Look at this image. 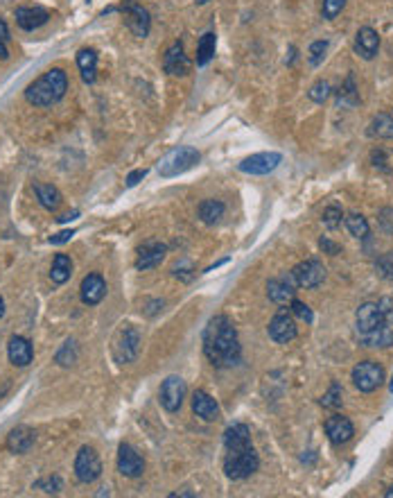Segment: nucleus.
Masks as SVG:
<instances>
[{"label": "nucleus", "mask_w": 393, "mask_h": 498, "mask_svg": "<svg viewBox=\"0 0 393 498\" xmlns=\"http://www.w3.org/2000/svg\"><path fill=\"white\" fill-rule=\"evenodd\" d=\"M224 447L229 449H242V447H251V430L246 424H233L224 432Z\"/></svg>", "instance_id": "nucleus-27"}, {"label": "nucleus", "mask_w": 393, "mask_h": 498, "mask_svg": "<svg viewBox=\"0 0 393 498\" xmlns=\"http://www.w3.org/2000/svg\"><path fill=\"white\" fill-rule=\"evenodd\" d=\"M342 395H344L342 385L332 383L330 390H328L325 395L321 397V405H323V408H330V410H339V408H342Z\"/></svg>", "instance_id": "nucleus-37"}, {"label": "nucleus", "mask_w": 393, "mask_h": 498, "mask_svg": "<svg viewBox=\"0 0 393 498\" xmlns=\"http://www.w3.org/2000/svg\"><path fill=\"white\" fill-rule=\"evenodd\" d=\"M204 353L215 367H233L240 362L242 349L238 331L226 315H215L204 331Z\"/></svg>", "instance_id": "nucleus-1"}, {"label": "nucleus", "mask_w": 393, "mask_h": 498, "mask_svg": "<svg viewBox=\"0 0 393 498\" xmlns=\"http://www.w3.org/2000/svg\"><path fill=\"white\" fill-rule=\"evenodd\" d=\"M117 11H122L127 28L134 32V36L145 39L150 34L152 19H150V11L140 3H136V0H122V3L117 5Z\"/></svg>", "instance_id": "nucleus-6"}, {"label": "nucleus", "mask_w": 393, "mask_h": 498, "mask_svg": "<svg viewBox=\"0 0 393 498\" xmlns=\"http://www.w3.org/2000/svg\"><path fill=\"white\" fill-rule=\"evenodd\" d=\"M34 193H36L38 204L48 208V211H57V208L61 206V193L52 186V183H36Z\"/></svg>", "instance_id": "nucleus-29"}, {"label": "nucleus", "mask_w": 393, "mask_h": 498, "mask_svg": "<svg viewBox=\"0 0 393 498\" xmlns=\"http://www.w3.org/2000/svg\"><path fill=\"white\" fill-rule=\"evenodd\" d=\"M283 163V154L278 152H258L246 156V159L238 166L240 173L244 175H269Z\"/></svg>", "instance_id": "nucleus-10"}, {"label": "nucleus", "mask_w": 393, "mask_h": 498, "mask_svg": "<svg viewBox=\"0 0 393 498\" xmlns=\"http://www.w3.org/2000/svg\"><path fill=\"white\" fill-rule=\"evenodd\" d=\"M366 134L377 141H391L393 138V118L389 113H377L373 121L369 123Z\"/></svg>", "instance_id": "nucleus-28"}, {"label": "nucleus", "mask_w": 393, "mask_h": 498, "mask_svg": "<svg viewBox=\"0 0 393 498\" xmlns=\"http://www.w3.org/2000/svg\"><path fill=\"white\" fill-rule=\"evenodd\" d=\"M66 91H68V77H66V73L61 68H50L25 88V100L34 104V107L46 109L57 104L66 96Z\"/></svg>", "instance_id": "nucleus-2"}, {"label": "nucleus", "mask_w": 393, "mask_h": 498, "mask_svg": "<svg viewBox=\"0 0 393 498\" xmlns=\"http://www.w3.org/2000/svg\"><path fill=\"white\" fill-rule=\"evenodd\" d=\"M163 68H165L169 75H177V77L188 75L190 61H188V57H186V50H183V44H181V41H174L172 46H169V48L165 50V55H163Z\"/></svg>", "instance_id": "nucleus-17"}, {"label": "nucleus", "mask_w": 393, "mask_h": 498, "mask_svg": "<svg viewBox=\"0 0 393 498\" xmlns=\"http://www.w3.org/2000/svg\"><path fill=\"white\" fill-rule=\"evenodd\" d=\"M296 281L292 277V272L290 274H283V277H276V279H271L267 283V295L269 299L273 301V304H278V306H285V304H290V301L294 299L296 295Z\"/></svg>", "instance_id": "nucleus-14"}, {"label": "nucleus", "mask_w": 393, "mask_h": 498, "mask_svg": "<svg viewBox=\"0 0 393 498\" xmlns=\"http://www.w3.org/2000/svg\"><path fill=\"white\" fill-rule=\"evenodd\" d=\"M377 306H379V312H382V320L393 326V301L389 297H384V299L377 301Z\"/></svg>", "instance_id": "nucleus-45"}, {"label": "nucleus", "mask_w": 393, "mask_h": 498, "mask_svg": "<svg viewBox=\"0 0 393 498\" xmlns=\"http://www.w3.org/2000/svg\"><path fill=\"white\" fill-rule=\"evenodd\" d=\"M167 254V247L163 243L150 240L138 249V258H136V270H152L159 268L163 263V258Z\"/></svg>", "instance_id": "nucleus-19"}, {"label": "nucleus", "mask_w": 393, "mask_h": 498, "mask_svg": "<svg viewBox=\"0 0 393 498\" xmlns=\"http://www.w3.org/2000/svg\"><path fill=\"white\" fill-rule=\"evenodd\" d=\"M215 48H217V34L206 32L199 39V44H197V66H206L215 57Z\"/></svg>", "instance_id": "nucleus-31"}, {"label": "nucleus", "mask_w": 393, "mask_h": 498, "mask_svg": "<svg viewBox=\"0 0 393 498\" xmlns=\"http://www.w3.org/2000/svg\"><path fill=\"white\" fill-rule=\"evenodd\" d=\"M206 3H211V0H197V5H206Z\"/></svg>", "instance_id": "nucleus-54"}, {"label": "nucleus", "mask_w": 393, "mask_h": 498, "mask_svg": "<svg viewBox=\"0 0 393 498\" xmlns=\"http://www.w3.org/2000/svg\"><path fill=\"white\" fill-rule=\"evenodd\" d=\"M38 489H43L46 494H57L61 489V478L55 476V478H46V480H38L36 482Z\"/></svg>", "instance_id": "nucleus-44"}, {"label": "nucleus", "mask_w": 393, "mask_h": 498, "mask_svg": "<svg viewBox=\"0 0 393 498\" xmlns=\"http://www.w3.org/2000/svg\"><path fill=\"white\" fill-rule=\"evenodd\" d=\"M319 247L323 249L325 254H330V256H337L339 252H342V247H339L337 243H332V240H328V238H321V240H319Z\"/></svg>", "instance_id": "nucleus-47"}, {"label": "nucleus", "mask_w": 393, "mask_h": 498, "mask_svg": "<svg viewBox=\"0 0 393 498\" xmlns=\"http://www.w3.org/2000/svg\"><path fill=\"white\" fill-rule=\"evenodd\" d=\"M260 467L258 453L251 447H242V449H229L224 457V474L231 480H244L248 476H253Z\"/></svg>", "instance_id": "nucleus-4"}, {"label": "nucleus", "mask_w": 393, "mask_h": 498, "mask_svg": "<svg viewBox=\"0 0 393 498\" xmlns=\"http://www.w3.org/2000/svg\"><path fill=\"white\" fill-rule=\"evenodd\" d=\"M352 383L364 395H371L384 383V370L377 360H362L352 367Z\"/></svg>", "instance_id": "nucleus-5"}, {"label": "nucleus", "mask_w": 393, "mask_h": 498, "mask_svg": "<svg viewBox=\"0 0 393 498\" xmlns=\"http://www.w3.org/2000/svg\"><path fill=\"white\" fill-rule=\"evenodd\" d=\"M192 410L197 417L206 419V422H215V419H219V405L217 401L208 395V392L204 390H197L194 397H192Z\"/></svg>", "instance_id": "nucleus-23"}, {"label": "nucleus", "mask_w": 393, "mask_h": 498, "mask_svg": "<svg viewBox=\"0 0 393 498\" xmlns=\"http://www.w3.org/2000/svg\"><path fill=\"white\" fill-rule=\"evenodd\" d=\"M145 175H147V170H145V168H140V170H134V173H129V177H127V186H129V188H134L136 183H138L142 177H145Z\"/></svg>", "instance_id": "nucleus-48"}, {"label": "nucleus", "mask_w": 393, "mask_h": 498, "mask_svg": "<svg viewBox=\"0 0 393 498\" xmlns=\"http://www.w3.org/2000/svg\"><path fill=\"white\" fill-rule=\"evenodd\" d=\"M77 66H80L82 80L86 84H93L98 77V52L93 48H82L77 52Z\"/></svg>", "instance_id": "nucleus-26"}, {"label": "nucleus", "mask_w": 393, "mask_h": 498, "mask_svg": "<svg viewBox=\"0 0 393 498\" xmlns=\"http://www.w3.org/2000/svg\"><path fill=\"white\" fill-rule=\"evenodd\" d=\"M339 104H346V107H355V104L360 102V93H357V86H355V77L348 75L346 82L339 86Z\"/></svg>", "instance_id": "nucleus-34"}, {"label": "nucleus", "mask_w": 393, "mask_h": 498, "mask_svg": "<svg viewBox=\"0 0 393 498\" xmlns=\"http://www.w3.org/2000/svg\"><path fill=\"white\" fill-rule=\"evenodd\" d=\"M199 161H201L199 150L190 146H179L174 150H169L159 161V175L163 179L179 177L183 173H188V170H192L194 166H199Z\"/></svg>", "instance_id": "nucleus-3"}, {"label": "nucleus", "mask_w": 393, "mask_h": 498, "mask_svg": "<svg viewBox=\"0 0 393 498\" xmlns=\"http://www.w3.org/2000/svg\"><path fill=\"white\" fill-rule=\"evenodd\" d=\"M140 351V333L134 329V326H125L117 333L115 342H113V358L120 365H129L138 358Z\"/></svg>", "instance_id": "nucleus-7"}, {"label": "nucleus", "mask_w": 393, "mask_h": 498, "mask_svg": "<svg viewBox=\"0 0 393 498\" xmlns=\"http://www.w3.org/2000/svg\"><path fill=\"white\" fill-rule=\"evenodd\" d=\"M296 335H298V329H296L292 310L281 308L269 322V337L278 345H287V342H292Z\"/></svg>", "instance_id": "nucleus-9"}, {"label": "nucleus", "mask_w": 393, "mask_h": 498, "mask_svg": "<svg viewBox=\"0 0 393 498\" xmlns=\"http://www.w3.org/2000/svg\"><path fill=\"white\" fill-rule=\"evenodd\" d=\"M77 215H80V213L73 211V213H66V215H61V218H57V220H59V222H68V220H75Z\"/></svg>", "instance_id": "nucleus-51"}, {"label": "nucleus", "mask_w": 393, "mask_h": 498, "mask_svg": "<svg viewBox=\"0 0 393 498\" xmlns=\"http://www.w3.org/2000/svg\"><path fill=\"white\" fill-rule=\"evenodd\" d=\"M0 39H5V41H9V28H7V23L0 19Z\"/></svg>", "instance_id": "nucleus-49"}, {"label": "nucleus", "mask_w": 393, "mask_h": 498, "mask_svg": "<svg viewBox=\"0 0 393 498\" xmlns=\"http://www.w3.org/2000/svg\"><path fill=\"white\" fill-rule=\"evenodd\" d=\"M9 57V50H7V41H5V39H0V59H7Z\"/></svg>", "instance_id": "nucleus-50"}, {"label": "nucleus", "mask_w": 393, "mask_h": 498, "mask_svg": "<svg viewBox=\"0 0 393 498\" xmlns=\"http://www.w3.org/2000/svg\"><path fill=\"white\" fill-rule=\"evenodd\" d=\"M117 471L125 478H138L145 471V460L129 444H120V449H117Z\"/></svg>", "instance_id": "nucleus-15"}, {"label": "nucleus", "mask_w": 393, "mask_h": 498, "mask_svg": "<svg viewBox=\"0 0 393 498\" xmlns=\"http://www.w3.org/2000/svg\"><path fill=\"white\" fill-rule=\"evenodd\" d=\"M5 315V301H3V297H0V317Z\"/></svg>", "instance_id": "nucleus-52"}, {"label": "nucleus", "mask_w": 393, "mask_h": 498, "mask_svg": "<svg viewBox=\"0 0 393 498\" xmlns=\"http://www.w3.org/2000/svg\"><path fill=\"white\" fill-rule=\"evenodd\" d=\"M161 405L167 412H177L181 410L183 399H186V383H183L181 376H167L163 385H161Z\"/></svg>", "instance_id": "nucleus-12"}, {"label": "nucleus", "mask_w": 393, "mask_h": 498, "mask_svg": "<svg viewBox=\"0 0 393 498\" xmlns=\"http://www.w3.org/2000/svg\"><path fill=\"white\" fill-rule=\"evenodd\" d=\"M344 211L339 206H328L325 211H323V215H321V220H323V227L328 229V231H335V229H339L342 227V220H344Z\"/></svg>", "instance_id": "nucleus-36"}, {"label": "nucleus", "mask_w": 393, "mask_h": 498, "mask_svg": "<svg viewBox=\"0 0 393 498\" xmlns=\"http://www.w3.org/2000/svg\"><path fill=\"white\" fill-rule=\"evenodd\" d=\"M389 392H391V395H393V376H391V383H389Z\"/></svg>", "instance_id": "nucleus-55"}, {"label": "nucleus", "mask_w": 393, "mask_h": 498, "mask_svg": "<svg viewBox=\"0 0 393 498\" xmlns=\"http://www.w3.org/2000/svg\"><path fill=\"white\" fill-rule=\"evenodd\" d=\"M199 220L204 222V225H217V222L224 218L226 213V206L224 202H219V200H204L199 204Z\"/></svg>", "instance_id": "nucleus-30"}, {"label": "nucleus", "mask_w": 393, "mask_h": 498, "mask_svg": "<svg viewBox=\"0 0 393 498\" xmlns=\"http://www.w3.org/2000/svg\"><path fill=\"white\" fill-rule=\"evenodd\" d=\"M70 274H73V260L70 256H66V254H57L55 260H52V270H50V279L55 281L57 285L66 283L70 279Z\"/></svg>", "instance_id": "nucleus-32"}, {"label": "nucleus", "mask_w": 393, "mask_h": 498, "mask_svg": "<svg viewBox=\"0 0 393 498\" xmlns=\"http://www.w3.org/2000/svg\"><path fill=\"white\" fill-rule=\"evenodd\" d=\"M379 324H384L382 320V312H379V306L375 304V301H364V304L357 308L355 312V326H357V333L360 335H366L375 331Z\"/></svg>", "instance_id": "nucleus-16"}, {"label": "nucleus", "mask_w": 393, "mask_h": 498, "mask_svg": "<svg viewBox=\"0 0 393 498\" xmlns=\"http://www.w3.org/2000/svg\"><path fill=\"white\" fill-rule=\"evenodd\" d=\"M80 295H82V301L86 306H98L100 301L107 297V281H104V277L98 272L88 274V277H84V281H82Z\"/></svg>", "instance_id": "nucleus-18"}, {"label": "nucleus", "mask_w": 393, "mask_h": 498, "mask_svg": "<svg viewBox=\"0 0 393 498\" xmlns=\"http://www.w3.org/2000/svg\"><path fill=\"white\" fill-rule=\"evenodd\" d=\"M377 50H379V34L373 28H369V25H364L355 34V52L362 59L371 61L375 59Z\"/></svg>", "instance_id": "nucleus-21"}, {"label": "nucleus", "mask_w": 393, "mask_h": 498, "mask_svg": "<svg viewBox=\"0 0 393 498\" xmlns=\"http://www.w3.org/2000/svg\"><path fill=\"white\" fill-rule=\"evenodd\" d=\"M325 52H328V41H323V39H319V41H314L308 50V59L312 66H319V63L325 59Z\"/></svg>", "instance_id": "nucleus-40"}, {"label": "nucleus", "mask_w": 393, "mask_h": 498, "mask_svg": "<svg viewBox=\"0 0 393 498\" xmlns=\"http://www.w3.org/2000/svg\"><path fill=\"white\" fill-rule=\"evenodd\" d=\"M73 360H75V342H73V340H68V342L63 345V349L57 353V362L63 365V367H68V365H73Z\"/></svg>", "instance_id": "nucleus-43"}, {"label": "nucleus", "mask_w": 393, "mask_h": 498, "mask_svg": "<svg viewBox=\"0 0 393 498\" xmlns=\"http://www.w3.org/2000/svg\"><path fill=\"white\" fill-rule=\"evenodd\" d=\"M377 222H379V229L393 235V208L391 206H384L382 211L377 213Z\"/></svg>", "instance_id": "nucleus-42"}, {"label": "nucleus", "mask_w": 393, "mask_h": 498, "mask_svg": "<svg viewBox=\"0 0 393 498\" xmlns=\"http://www.w3.org/2000/svg\"><path fill=\"white\" fill-rule=\"evenodd\" d=\"M292 277L298 288H319L325 281V268L321 260L308 258L292 270Z\"/></svg>", "instance_id": "nucleus-11"}, {"label": "nucleus", "mask_w": 393, "mask_h": 498, "mask_svg": "<svg viewBox=\"0 0 393 498\" xmlns=\"http://www.w3.org/2000/svg\"><path fill=\"white\" fill-rule=\"evenodd\" d=\"M344 7H346V0H323V3H321V16L325 21H335L344 11Z\"/></svg>", "instance_id": "nucleus-38"}, {"label": "nucleus", "mask_w": 393, "mask_h": 498, "mask_svg": "<svg viewBox=\"0 0 393 498\" xmlns=\"http://www.w3.org/2000/svg\"><path fill=\"white\" fill-rule=\"evenodd\" d=\"M375 272H377L379 279L393 281V249H391V252H384L382 256H377V260H375Z\"/></svg>", "instance_id": "nucleus-35"}, {"label": "nucleus", "mask_w": 393, "mask_h": 498, "mask_svg": "<svg viewBox=\"0 0 393 498\" xmlns=\"http://www.w3.org/2000/svg\"><path fill=\"white\" fill-rule=\"evenodd\" d=\"M7 356L9 362L16 365V367H28L34 358V349L30 345V340H25L21 335H14L9 340V347H7Z\"/></svg>", "instance_id": "nucleus-22"}, {"label": "nucleus", "mask_w": 393, "mask_h": 498, "mask_svg": "<svg viewBox=\"0 0 393 498\" xmlns=\"http://www.w3.org/2000/svg\"><path fill=\"white\" fill-rule=\"evenodd\" d=\"M14 16H16V23H19L21 30L34 32L38 28H43V25L50 21V11L43 7H19Z\"/></svg>", "instance_id": "nucleus-20"}, {"label": "nucleus", "mask_w": 393, "mask_h": 498, "mask_svg": "<svg viewBox=\"0 0 393 498\" xmlns=\"http://www.w3.org/2000/svg\"><path fill=\"white\" fill-rule=\"evenodd\" d=\"M290 304H292L290 310H292L294 317H298L300 322H305V324H312V322H314V315H312V310H310L308 304H303V301H298V299H292Z\"/></svg>", "instance_id": "nucleus-41"}, {"label": "nucleus", "mask_w": 393, "mask_h": 498, "mask_svg": "<svg viewBox=\"0 0 393 498\" xmlns=\"http://www.w3.org/2000/svg\"><path fill=\"white\" fill-rule=\"evenodd\" d=\"M384 496H387V498H393V484H391V487L387 489V494H384Z\"/></svg>", "instance_id": "nucleus-53"}, {"label": "nucleus", "mask_w": 393, "mask_h": 498, "mask_svg": "<svg viewBox=\"0 0 393 498\" xmlns=\"http://www.w3.org/2000/svg\"><path fill=\"white\" fill-rule=\"evenodd\" d=\"M362 337V345L364 347H371V349H389L393 347V326L391 324H379L375 331L360 335Z\"/></svg>", "instance_id": "nucleus-25"}, {"label": "nucleus", "mask_w": 393, "mask_h": 498, "mask_svg": "<svg viewBox=\"0 0 393 498\" xmlns=\"http://www.w3.org/2000/svg\"><path fill=\"white\" fill-rule=\"evenodd\" d=\"M344 222H346V229L350 231V235H355V238H369V233H371V227H369V222H366V218L357 211H352V213H346L344 215Z\"/></svg>", "instance_id": "nucleus-33"}, {"label": "nucleus", "mask_w": 393, "mask_h": 498, "mask_svg": "<svg viewBox=\"0 0 393 498\" xmlns=\"http://www.w3.org/2000/svg\"><path fill=\"white\" fill-rule=\"evenodd\" d=\"M308 98H310L312 102H317V104H323L328 98H330V84H328L325 80L314 82L312 88L308 91Z\"/></svg>", "instance_id": "nucleus-39"}, {"label": "nucleus", "mask_w": 393, "mask_h": 498, "mask_svg": "<svg viewBox=\"0 0 393 498\" xmlns=\"http://www.w3.org/2000/svg\"><path fill=\"white\" fill-rule=\"evenodd\" d=\"M75 235V229H66V231H59L57 235H50V245H63L68 243L70 238Z\"/></svg>", "instance_id": "nucleus-46"}, {"label": "nucleus", "mask_w": 393, "mask_h": 498, "mask_svg": "<svg viewBox=\"0 0 393 498\" xmlns=\"http://www.w3.org/2000/svg\"><path fill=\"white\" fill-rule=\"evenodd\" d=\"M75 476L84 484L95 482L102 476V462H100V455L95 453V449H90V447L80 449V453H77V457H75Z\"/></svg>", "instance_id": "nucleus-8"}, {"label": "nucleus", "mask_w": 393, "mask_h": 498, "mask_svg": "<svg viewBox=\"0 0 393 498\" xmlns=\"http://www.w3.org/2000/svg\"><path fill=\"white\" fill-rule=\"evenodd\" d=\"M34 439H36V435H34L32 428H28V426H16V428L7 435V449H9L11 453L23 455V453H28V451L34 447Z\"/></svg>", "instance_id": "nucleus-24"}, {"label": "nucleus", "mask_w": 393, "mask_h": 498, "mask_svg": "<svg viewBox=\"0 0 393 498\" xmlns=\"http://www.w3.org/2000/svg\"><path fill=\"white\" fill-rule=\"evenodd\" d=\"M325 435H328V439H330V444H335V447H344V444H348L352 439V435H355V426H352V422L348 417L332 415L325 422Z\"/></svg>", "instance_id": "nucleus-13"}]
</instances>
